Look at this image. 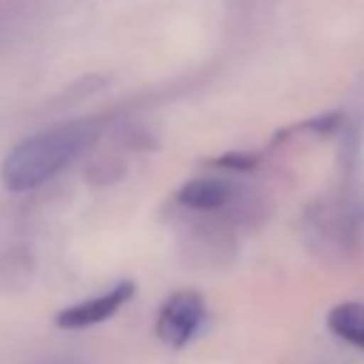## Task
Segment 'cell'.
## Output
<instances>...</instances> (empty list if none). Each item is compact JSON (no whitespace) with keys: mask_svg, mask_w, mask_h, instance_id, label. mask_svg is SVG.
<instances>
[{"mask_svg":"<svg viewBox=\"0 0 364 364\" xmlns=\"http://www.w3.org/2000/svg\"><path fill=\"white\" fill-rule=\"evenodd\" d=\"M100 136V124L95 122H65L30 134L10 149L0 166V181L8 191L25 193L40 188L63 173L73 161L82 156Z\"/></svg>","mask_w":364,"mask_h":364,"instance_id":"1","label":"cell"},{"mask_svg":"<svg viewBox=\"0 0 364 364\" xmlns=\"http://www.w3.org/2000/svg\"><path fill=\"white\" fill-rule=\"evenodd\" d=\"M206 320V302L196 290H178L164 300L156 315V337L171 350L186 347Z\"/></svg>","mask_w":364,"mask_h":364,"instance_id":"2","label":"cell"},{"mask_svg":"<svg viewBox=\"0 0 364 364\" xmlns=\"http://www.w3.org/2000/svg\"><path fill=\"white\" fill-rule=\"evenodd\" d=\"M134 292H136L134 280H122V283H117L112 290L102 292V295L82 300V302H77V305L63 307V310L55 315V325L68 332L90 330V327L112 320V317L134 297Z\"/></svg>","mask_w":364,"mask_h":364,"instance_id":"3","label":"cell"},{"mask_svg":"<svg viewBox=\"0 0 364 364\" xmlns=\"http://www.w3.org/2000/svg\"><path fill=\"white\" fill-rule=\"evenodd\" d=\"M238 188L225 178L201 176L186 181L176 191V203L193 213H218L233 208Z\"/></svg>","mask_w":364,"mask_h":364,"instance_id":"4","label":"cell"},{"mask_svg":"<svg viewBox=\"0 0 364 364\" xmlns=\"http://www.w3.org/2000/svg\"><path fill=\"white\" fill-rule=\"evenodd\" d=\"M35 280V258L30 248H10L0 253V295L25 292Z\"/></svg>","mask_w":364,"mask_h":364,"instance_id":"5","label":"cell"},{"mask_svg":"<svg viewBox=\"0 0 364 364\" xmlns=\"http://www.w3.org/2000/svg\"><path fill=\"white\" fill-rule=\"evenodd\" d=\"M327 327L332 335L345 340L347 345L364 350V305L355 300L340 302L327 315Z\"/></svg>","mask_w":364,"mask_h":364,"instance_id":"6","label":"cell"},{"mask_svg":"<svg viewBox=\"0 0 364 364\" xmlns=\"http://www.w3.org/2000/svg\"><path fill=\"white\" fill-rule=\"evenodd\" d=\"M124 176V164L117 161L112 156H105L100 161H95L90 168H87V178L97 186H107V183H114Z\"/></svg>","mask_w":364,"mask_h":364,"instance_id":"7","label":"cell"},{"mask_svg":"<svg viewBox=\"0 0 364 364\" xmlns=\"http://www.w3.org/2000/svg\"><path fill=\"white\" fill-rule=\"evenodd\" d=\"M23 3L20 0H0V43L10 35L13 25H18Z\"/></svg>","mask_w":364,"mask_h":364,"instance_id":"8","label":"cell"}]
</instances>
